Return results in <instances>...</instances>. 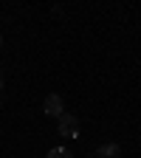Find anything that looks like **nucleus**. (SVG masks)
Instances as JSON below:
<instances>
[{
	"label": "nucleus",
	"instance_id": "f257e3e1",
	"mask_svg": "<svg viewBox=\"0 0 141 158\" xmlns=\"http://www.w3.org/2000/svg\"><path fill=\"white\" fill-rule=\"evenodd\" d=\"M56 130H59V135H65V138H79V118L73 113H62Z\"/></svg>",
	"mask_w": 141,
	"mask_h": 158
},
{
	"label": "nucleus",
	"instance_id": "f03ea898",
	"mask_svg": "<svg viewBox=\"0 0 141 158\" xmlns=\"http://www.w3.org/2000/svg\"><path fill=\"white\" fill-rule=\"evenodd\" d=\"M43 113L51 116V118H59V116L65 113L62 96H59V93H48V96H45V102H43Z\"/></svg>",
	"mask_w": 141,
	"mask_h": 158
},
{
	"label": "nucleus",
	"instance_id": "7ed1b4c3",
	"mask_svg": "<svg viewBox=\"0 0 141 158\" xmlns=\"http://www.w3.org/2000/svg\"><path fill=\"white\" fill-rule=\"evenodd\" d=\"M118 155H122V147L116 141H107L102 147H96V158H118Z\"/></svg>",
	"mask_w": 141,
	"mask_h": 158
},
{
	"label": "nucleus",
	"instance_id": "20e7f679",
	"mask_svg": "<svg viewBox=\"0 0 141 158\" xmlns=\"http://www.w3.org/2000/svg\"><path fill=\"white\" fill-rule=\"evenodd\" d=\"M45 158H73L71 155V150L68 147H54V150H48V155Z\"/></svg>",
	"mask_w": 141,
	"mask_h": 158
},
{
	"label": "nucleus",
	"instance_id": "39448f33",
	"mask_svg": "<svg viewBox=\"0 0 141 158\" xmlns=\"http://www.w3.org/2000/svg\"><path fill=\"white\" fill-rule=\"evenodd\" d=\"M3 85H6V82H3V73H0V90H3Z\"/></svg>",
	"mask_w": 141,
	"mask_h": 158
},
{
	"label": "nucleus",
	"instance_id": "423d86ee",
	"mask_svg": "<svg viewBox=\"0 0 141 158\" xmlns=\"http://www.w3.org/2000/svg\"><path fill=\"white\" fill-rule=\"evenodd\" d=\"M0 48H3V34H0Z\"/></svg>",
	"mask_w": 141,
	"mask_h": 158
},
{
	"label": "nucleus",
	"instance_id": "0eeeda50",
	"mask_svg": "<svg viewBox=\"0 0 141 158\" xmlns=\"http://www.w3.org/2000/svg\"><path fill=\"white\" fill-rule=\"evenodd\" d=\"M0 107H3V99H0Z\"/></svg>",
	"mask_w": 141,
	"mask_h": 158
}]
</instances>
